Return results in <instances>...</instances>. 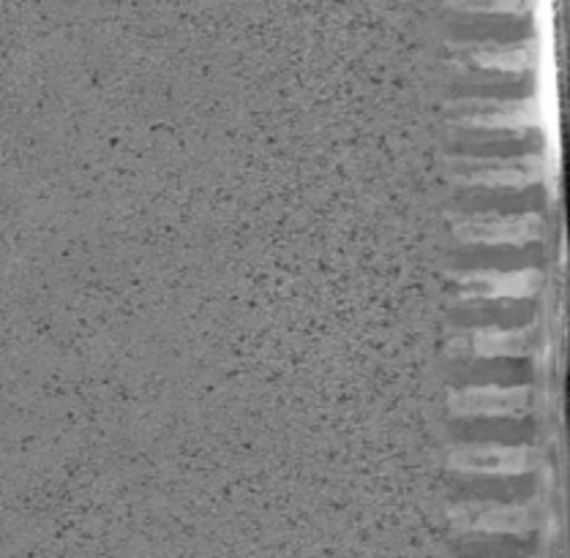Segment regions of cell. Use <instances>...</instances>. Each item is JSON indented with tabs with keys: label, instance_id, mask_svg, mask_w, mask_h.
Masks as SVG:
<instances>
[{
	"label": "cell",
	"instance_id": "obj_5",
	"mask_svg": "<svg viewBox=\"0 0 570 558\" xmlns=\"http://www.w3.org/2000/svg\"><path fill=\"white\" fill-rule=\"evenodd\" d=\"M456 526L491 534H527L530 529H535V515H532L530 507L466 505L459 509Z\"/></svg>",
	"mask_w": 570,
	"mask_h": 558
},
{
	"label": "cell",
	"instance_id": "obj_7",
	"mask_svg": "<svg viewBox=\"0 0 570 558\" xmlns=\"http://www.w3.org/2000/svg\"><path fill=\"white\" fill-rule=\"evenodd\" d=\"M532 346L530 330H483L472 338V349L478 355H527Z\"/></svg>",
	"mask_w": 570,
	"mask_h": 558
},
{
	"label": "cell",
	"instance_id": "obj_2",
	"mask_svg": "<svg viewBox=\"0 0 570 558\" xmlns=\"http://www.w3.org/2000/svg\"><path fill=\"white\" fill-rule=\"evenodd\" d=\"M451 464L462 471H478V475H521L532 466V452L527 447L472 445L453 450Z\"/></svg>",
	"mask_w": 570,
	"mask_h": 558
},
{
	"label": "cell",
	"instance_id": "obj_1",
	"mask_svg": "<svg viewBox=\"0 0 570 558\" xmlns=\"http://www.w3.org/2000/svg\"><path fill=\"white\" fill-rule=\"evenodd\" d=\"M546 172L541 156L524 159H459L456 178L483 186H527Z\"/></svg>",
	"mask_w": 570,
	"mask_h": 558
},
{
	"label": "cell",
	"instance_id": "obj_8",
	"mask_svg": "<svg viewBox=\"0 0 570 558\" xmlns=\"http://www.w3.org/2000/svg\"><path fill=\"white\" fill-rule=\"evenodd\" d=\"M535 52L532 47H489V50L475 52V63L483 69H502V71H519L530 69Z\"/></svg>",
	"mask_w": 570,
	"mask_h": 558
},
{
	"label": "cell",
	"instance_id": "obj_3",
	"mask_svg": "<svg viewBox=\"0 0 570 558\" xmlns=\"http://www.w3.org/2000/svg\"><path fill=\"white\" fill-rule=\"evenodd\" d=\"M453 411L459 415H521L530 406V390L527 387H475V390H464L451 400Z\"/></svg>",
	"mask_w": 570,
	"mask_h": 558
},
{
	"label": "cell",
	"instance_id": "obj_6",
	"mask_svg": "<svg viewBox=\"0 0 570 558\" xmlns=\"http://www.w3.org/2000/svg\"><path fill=\"white\" fill-rule=\"evenodd\" d=\"M462 283L466 287V297H521L535 292L541 283V272H472L462 278Z\"/></svg>",
	"mask_w": 570,
	"mask_h": 558
},
{
	"label": "cell",
	"instance_id": "obj_4",
	"mask_svg": "<svg viewBox=\"0 0 570 558\" xmlns=\"http://www.w3.org/2000/svg\"><path fill=\"white\" fill-rule=\"evenodd\" d=\"M538 216H505V218H470L459 223L456 235L470 242H530L541 235Z\"/></svg>",
	"mask_w": 570,
	"mask_h": 558
}]
</instances>
